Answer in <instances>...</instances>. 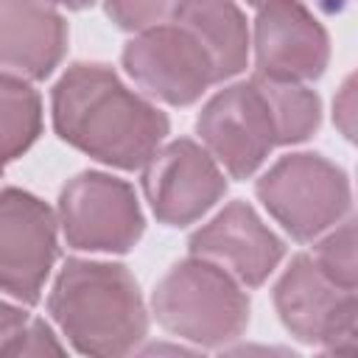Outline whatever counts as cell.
Instances as JSON below:
<instances>
[{"label":"cell","instance_id":"cell-1","mask_svg":"<svg viewBox=\"0 0 358 358\" xmlns=\"http://www.w3.org/2000/svg\"><path fill=\"white\" fill-rule=\"evenodd\" d=\"M53 131L90 159L140 171L171 131L168 115L103 62H73L50 90Z\"/></svg>","mask_w":358,"mask_h":358},{"label":"cell","instance_id":"cell-2","mask_svg":"<svg viewBox=\"0 0 358 358\" xmlns=\"http://www.w3.org/2000/svg\"><path fill=\"white\" fill-rule=\"evenodd\" d=\"M48 313L78 355L120 358L148 336V308L129 266L67 257L50 285Z\"/></svg>","mask_w":358,"mask_h":358},{"label":"cell","instance_id":"cell-3","mask_svg":"<svg viewBox=\"0 0 358 358\" xmlns=\"http://www.w3.org/2000/svg\"><path fill=\"white\" fill-rule=\"evenodd\" d=\"M151 313L165 333L196 350H227L243 338L252 299L229 271L187 255L154 285Z\"/></svg>","mask_w":358,"mask_h":358},{"label":"cell","instance_id":"cell-4","mask_svg":"<svg viewBox=\"0 0 358 358\" xmlns=\"http://www.w3.org/2000/svg\"><path fill=\"white\" fill-rule=\"evenodd\" d=\"M263 210L296 243H310L352 213V185L341 165L316 151L280 157L255 182Z\"/></svg>","mask_w":358,"mask_h":358},{"label":"cell","instance_id":"cell-5","mask_svg":"<svg viewBox=\"0 0 358 358\" xmlns=\"http://www.w3.org/2000/svg\"><path fill=\"white\" fill-rule=\"evenodd\" d=\"M56 221L64 243L90 255H126L145 232L134 187L106 171H81L67 179L59 190Z\"/></svg>","mask_w":358,"mask_h":358},{"label":"cell","instance_id":"cell-6","mask_svg":"<svg viewBox=\"0 0 358 358\" xmlns=\"http://www.w3.org/2000/svg\"><path fill=\"white\" fill-rule=\"evenodd\" d=\"M282 327L308 347L350 352L358 333V291L333 282L310 257L299 252L282 268L271 291Z\"/></svg>","mask_w":358,"mask_h":358},{"label":"cell","instance_id":"cell-7","mask_svg":"<svg viewBox=\"0 0 358 358\" xmlns=\"http://www.w3.org/2000/svg\"><path fill=\"white\" fill-rule=\"evenodd\" d=\"M120 64L145 98L168 106H193L218 84L207 48L173 20L131 34Z\"/></svg>","mask_w":358,"mask_h":358},{"label":"cell","instance_id":"cell-8","mask_svg":"<svg viewBox=\"0 0 358 358\" xmlns=\"http://www.w3.org/2000/svg\"><path fill=\"white\" fill-rule=\"evenodd\" d=\"M196 134L229 179H252L280 145L271 106L249 76L218 90L196 115Z\"/></svg>","mask_w":358,"mask_h":358},{"label":"cell","instance_id":"cell-9","mask_svg":"<svg viewBox=\"0 0 358 358\" xmlns=\"http://www.w3.org/2000/svg\"><path fill=\"white\" fill-rule=\"evenodd\" d=\"M59 260L56 210L31 190H0V294L25 308L42 299Z\"/></svg>","mask_w":358,"mask_h":358},{"label":"cell","instance_id":"cell-10","mask_svg":"<svg viewBox=\"0 0 358 358\" xmlns=\"http://www.w3.org/2000/svg\"><path fill=\"white\" fill-rule=\"evenodd\" d=\"M140 171V187L154 218L173 229L201 221L229 187L221 165L193 137L162 143Z\"/></svg>","mask_w":358,"mask_h":358},{"label":"cell","instance_id":"cell-11","mask_svg":"<svg viewBox=\"0 0 358 358\" xmlns=\"http://www.w3.org/2000/svg\"><path fill=\"white\" fill-rule=\"evenodd\" d=\"M255 73L316 81L330 64V34L302 0H266L249 28Z\"/></svg>","mask_w":358,"mask_h":358},{"label":"cell","instance_id":"cell-12","mask_svg":"<svg viewBox=\"0 0 358 358\" xmlns=\"http://www.w3.org/2000/svg\"><path fill=\"white\" fill-rule=\"evenodd\" d=\"M187 252L213 260L243 288H260L282 263L285 241L249 201L235 199L187 238Z\"/></svg>","mask_w":358,"mask_h":358},{"label":"cell","instance_id":"cell-13","mask_svg":"<svg viewBox=\"0 0 358 358\" xmlns=\"http://www.w3.org/2000/svg\"><path fill=\"white\" fill-rule=\"evenodd\" d=\"M67 20L50 0H0V73L45 81L67 53Z\"/></svg>","mask_w":358,"mask_h":358},{"label":"cell","instance_id":"cell-14","mask_svg":"<svg viewBox=\"0 0 358 358\" xmlns=\"http://www.w3.org/2000/svg\"><path fill=\"white\" fill-rule=\"evenodd\" d=\"M173 22L185 25L210 53L218 84L241 76L249 64V22L235 0H182Z\"/></svg>","mask_w":358,"mask_h":358},{"label":"cell","instance_id":"cell-15","mask_svg":"<svg viewBox=\"0 0 358 358\" xmlns=\"http://www.w3.org/2000/svg\"><path fill=\"white\" fill-rule=\"evenodd\" d=\"M45 129V106L34 81L0 73V165L31 151Z\"/></svg>","mask_w":358,"mask_h":358},{"label":"cell","instance_id":"cell-16","mask_svg":"<svg viewBox=\"0 0 358 358\" xmlns=\"http://www.w3.org/2000/svg\"><path fill=\"white\" fill-rule=\"evenodd\" d=\"M257 87L263 90L274 123L280 145H299L310 140L322 126V98L302 81L271 78L263 73H252Z\"/></svg>","mask_w":358,"mask_h":358},{"label":"cell","instance_id":"cell-17","mask_svg":"<svg viewBox=\"0 0 358 358\" xmlns=\"http://www.w3.org/2000/svg\"><path fill=\"white\" fill-rule=\"evenodd\" d=\"M310 257L316 266L338 285L358 291V257H355V221L347 215L327 232H322L316 241H310Z\"/></svg>","mask_w":358,"mask_h":358},{"label":"cell","instance_id":"cell-18","mask_svg":"<svg viewBox=\"0 0 358 358\" xmlns=\"http://www.w3.org/2000/svg\"><path fill=\"white\" fill-rule=\"evenodd\" d=\"M182 0H103L106 17L126 34H140L159 22L173 20Z\"/></svg>","mask_w":358,"mask_h":358},{"label":"cell","instance_id":"cell-19","mask_svg":"<svg viewBox=\"0 0 358 358\" xmlns=\"http://www.w3.org/2000/svg\"><path fill=\"white\" fill-rule=\"evenodd\" d=\"M64 355L67 352V344L59 341V336L53 333V327L45 322V319H34L28 322L14 355Z\"/></svg>","mask_w":358,"mask_h":358},{"label":"cell","instance_id":"cell-20","mask_svg":"<svg viewBox=\"0 0 358 358\" xmlns=\"http://www.w3.org/2000/svg\"><path fill=\"white\" fill-rule=\"evenodd\" d=\"M28 322H31V313L25 310L22 302L0 299V355H14Z\"/></svg>","mask_w":358,"mask_h":358},{"label":"cell","instance_id":"cell-21","mask_svg":"<svg viewBox=\"0 0 358 358\" xmlns=\"http://www.w3.org/2000/svg\"><path fill=\"white\" fill-rule=\"evenodd\" d=\"M333 123L344 140H355V76H347L338 95L333 98Z\"/></svg>","mask_w":358,"mask_h":358},{"label":"cell","instance_id":"cell-22","mask_svg":"<svg viewBox=\"0 0 358 358\" xmlns=\"http://www.w3.org/2000/svg\"><path fill=\"white\" fill-rule=\"evenodd\" d=\"M53 6H59V8H67V11H84V8H90L95 0H50Z\"/></svg>","mask_w":358,"mask_h":358},{"label":"cell","instance_id":"cell-23","mask_svg":"<svg viewBox=\"0 0 358 358\" xmlns=\"http://www.w3.org/2000/svg\"><path fill=\"white\" fill-rule=\"evenodd\" d=\"M263 3H266V0H246V6H255V8H257V6H263Z\"/></svg>","mask_w":358,"mask_h":358},{"label":"cell","instance_id":"cell-24","mask_svg":"<svg viewBox=\"0 0 358 358\" xmlns=\"http://www.w3.org/2000/svg\"><path fill=\"white\" fill-rule=\"evenodd\" d=\"M3 171H6V168H3V165H0V176H3Z\"/></svg>","mask_w":358,"mask_h":358}]
</instances>
